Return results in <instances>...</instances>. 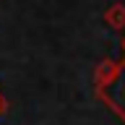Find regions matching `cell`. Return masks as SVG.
<instances>
[{
  "label": "cell",
  "mask_w": 125,
  "mask_h": 125,
  "mask_svg": "<svg viewBox=\"0 0 125 125\" xmlns=\"http://www.w3.org/2000/svg\"><path fill=\"white\" fill-rule=\"evenodd\" d=\"M104 21L112 26V29H125V5L123 3H112V5L104 10Z\"/></svg>",
  "instance_id": "3"
},
{
  "label": "cell",
  "mask_w": 125,
  "mask_h": 125,
  "mask_svg": "<svg viewBox=\"0 0 125 125\" xmlns=\"http://www.w3.org/2000/svg\"><path fill=\"white\" fill-rule=\"evenodd\" d=\"M117 68H120V62H115V60H104L99 68L94 70V83H96V91L112 83V78L117 76Z\"/></svg>",
  "instance_id": "2"
},
{
  "label": "cell",
  "mask_w": 125,
  "mask_h": 125,
  "mask_svg": "<svg viewBox=\"0 0 125 125\" xmlns=\"http://www.w3.org/2000/svg\"><path fill=\"white\" fill-rule=\"evenodd\" d=\"M99 96L125 120V62L117 68V76L112 78V83L99 89Z\"/></svg>",
  "instance_id": "1"
},
{
  "label": "cell",
  "mask_w": 125,
  "mask_h": 125,
  "mask_svg": "<svg viewBox=\"0 0 125 125\" xmlns=\"http://www.w3.org/2000/svg\"><path fill=\"white\" fill-rule=\"evenodd\" d=\"M5 112V99H3V94H0V115Z\"/></svg>",
  "instance_id": "4"
}]
</instances>
